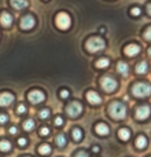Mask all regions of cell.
I'll return each instance as SVG.
<instances>
[{
	"instance_id": "1",
	"label": "cell",
	"mask_w": 151,
	"mask_h": 157,
	"mask_svg": "<svg viewBox=\"0 0 151 157\" xmlns=\"http://www.w3.org/2000/svg\"><path fill=\"white\" fill-rule=\"evenodd\" d=\"M109 113L114 119H124L127 114V106L122 102H113L109 106Z\"/></svg>"
},
{
	"instance_id": "2",
	"label": "cell",
	"mask_w": 151,
	"mask_h": 157,
	"mask_svg": "<svg viewBox=\"0 0 151 157\" xmlns=\"http://www.w3.org/2000/svg\"><path fill=\"white\" fill-rule=\"evenodd\" d=\"M85 46H87V50H88L89 52H98V51L105 48L106 43H105V40L100 37H91L87 40Z\"/></svg>"
},
{
	"instance_id": "3",
	"label": "cell",
	"mask_w": 151,
	"mask_h": 157,
	"mask_svg": "<svg viewBox=\"0 0 151 157\" xmlns=\"http://www.w3.org/2000/svg\"><path fill=\"white\" fill-rule=\"evenodd\" d=\"M132 92L135 97H139V98L149 97L151 94V87L147 83H136L132 87Z\"/></svg>"
},
{
	"instance_id": "4",
	"label": "cell",
	"mask_w": 151,
	"mask_h": 157,
	"mask_svg": "<svg viewBox=\"0 0 151 157\" xmlns=\"http://www.w3.org/2000/svg\"><path fill=\"white\" fill-rule=\"evenodd\" d=\"M100 84H102L103 90H105V91H107V92L116 91L117 86H118V84H117V80H116V78H113L111 76L102 77V80H100Z\"/></svg>"
},
{
	"instance_id": "5",
	"label": "cell",
	"mask_w": 151,
	"mask_h": 157,
	"mask_svg": "<svg viewBox=\"0 0 151 157\" xmlns=\"http://www.w3.org/2000/svg\"><path fill=\"white\" fill-rule=\"evenodd\" d=\"M70 24H72L70 17H69L66 13H59L57 15V26L59 28V29H62V30L69 29V28H70Z\"/></svg>"
},
{
	"instance_id": "6",
	"label": "cell",
	"mask_w": 151,
	"mask_h": 157,
	"mask_svg": "<svg viewBox=\"0 0 151 157\" xmlns=\"http://www.w3.org/2000/svg\"><path fill=\"white\" fill-rule=\"evenodd\" d=\"M66 112H68V114L70 117H77V116H80L81 112H83V105H81L80 102H77V101H73V102H70L68 105Z\"/></svg>"
},
{
	"instance_id": "7",
	"label": "cell",
	"mask_w": 151,
	"mask_h": 157,
	"mask_svg": "<svg viewBox=\"0 0 151 157\" xmlns=\"http://www.w3.org/2000/svg\"><path fill=\"white\" fill-rule=\"evenodd\" d=\"M44 98H46V95H44L41 91H39V90H33V91H30L29 94H28V99H29L32 103L43 102Z\"/></svg>"
},
{
	"instance_id": "8",
	"label": "cell",
	"mask_w": 151,
	"mask_h": 157,
	"mask_svg": "<svg viewBox=\"0 0 151 157\" xmlns=\"http://www.w3.org/2000/svg\"><path fill=\"white\" fill-rule=\"evenodd\" d=\"M150 113H151V109L149 105H142L136 109V117H138L139 120L147 119V117L150 116Z\"/></svg>"
},
{
	"instance_id": "9",
	"label": "cell",
	"mask_w": 151,
	"mask_h": 157,
	"mask_svg": "<svg viewBox=\"0 0 151 157\" xmlns=\"http://www.w3.org/2000/svg\"><path fill=\"white\" fill-rule=\"evenodd\" d=\"M36 21L32 15H25L21 18V28L22 29H32L35 26Z\"/></svg>"
},
{
	"instance_id": "10",
	"label": "cell",
	"mask_w": 151,
	"mask_h": 157,
	"mask_svg": "<svg viewBox=\"0 0 151 157\" xmlns=\"http://www.w3.org/2000/svg\"><path fill=\"white\" fill-rule=\"evenodd\" d=\"M14 101V95L10 92H2L0 94V106H8Z\"/></svg>"
},
{
	"instance_id": "11",
	"label": "cell",
	"mask_w": 151,
	"mask_h": 157,
	"mask_svg": "<svg viewBox=\"0 0 151 157\" xmlns=\"http://www.w3.org/2000/svg\"><path fill=\"white\" fill-rule=\"evenodd\" d=\"M124 52L128 55V57H133V55H138L140 52V47L138 44H129V46L125 47Z\"/></svg>"
},
{
	"instance_id": "12",
	"label": "cell",
	"mask_w": 151,
	"mask_h": 157,
	"mask_svg": "<svg viewBox=\"0 0 151 157\" xmlns=\"http://www.w3.org/2000/svg\"><path fill=\"white\" fill-rule=\"evenodd\" d=\"M87 99H88V102L92 103V105H99V103L102 102V98H100L95 91L87 92Z\"/></svg>"
},
{
	"instance_id": "13",
	"label": "cell",
	"mask_w": 151,
	"mask_h": 157,
	"mask_svg": "<svg viewBox=\"0 0 151 157\" xmlns=\"http://www.w3.org/2000/svg\"><path fill=\"white\" fill-rule=\"evenodd\" d=\"M11 2V6H13L14 8H17V10H22V8L28 7V0H10Z\"/></svg>"
},
{
	"instance_id": "14",
	"label": "cell",
	"mask_w": 151,
	"mask_h": 157,
	"mask_svg": "<svg viewBox=\"0 0 151 157\" xmlns=\"http://www.w3.org/2000/svg\"><path fill=\"white\" fill-rule=\"evenodd\" d=\"M0 22H2L3 26H10L11 22H13V17L8 13H3L2 15H0Z\"/></svg>"
},
{
	"instance_id": "15",
	"label": "cell",
	"mask_w": 151,
	"mask_h": 157,
	"mask_svg": "<svg viewBox=\"0 0 151 157\" xmlns=\"http://www.w3.org/2000/svg\"><path fill=\"white\" fill-rule=\"evenodd\" d=\"M95 130H96V132L99 134V135H107L109 134V127L105 123H99V124L95 127Z\"/></svg>"
},
{
	"instance_id": "16",
	"label": "cell",
	"mask_w": 151,
	"mask_h": 157,
	"mask_svg": "<svg viewBox=\"0 0 151 157\" xmlns=\"http://www.w3.org/2000/svg\"><path fill=\"white\" fill-rule=\"evenodd\" d=\"M118 136L122 141H128V139L131 138V131L128 130V128H121V130L118 131Z\"/></svg>"
},
{
	"instance_id": "17",
	"label": "cell",
	"mask_w": 151,
	"mask_h": 157,
	"mask_svg": "<svg viewBox=\"0 0 151 157\" xmlns=\"http://www.w3.org/2000/svg\"><path fill=\"white\" fill-rule=\"evenodd\" d=\"M117 71H118V73L127 76L128 75V65L125 62H118L117 63Z\"/></svg>"
},
{
	"instance_id": "18",
	"label": "cell",
	"mask_w": 151,
	"mask_h": 157,
	"mask_svg": "<svg viewBox=\"0 0 151 157\" xmlns=\"http://www.w3.org/2000/svg\"><path fill=\"white\" fill-rule=\"evenodd\" d=\"M136 146L139 147V149H144V147L147 146V138L143 135H140L138 139H136Z\"/></svg>"
},
{
	"instance_id": "19",
	"label": "cell",
	"mask_w": 151,
	"mask_h": 157,
	"mask_svg": "<svg viewBox=\"0 0 151 157\" xmlns=\"http://www.w3.org/2000/svg\"><path fill=\"white\" fill-rule=\"evenodd\" d=\"M39 153H40V155H44V156L50 155V153H51V146L47 144H43L40 147H39Z\"/></svg>"
},
{
	"instance_id": "20",
	"label": "cell",
	"mask_w": 151,
	"mask_h": 157,
	"mask_svg": "<svg viewBox=\"0 0 151 157\" xmlns=\"http://www.w3.org/2000/svg\"><path fill=\"white\" fill-rule=\"evenodd\" d=\"M109 63H110V61H109L107 58H100L99 61H96V68H99V69L107 68Z\"/></svg>"
},
{
	"instance_id": "21",
	"label": "cell",
	"mask_w": 151,
	"mask_h": 157,
	"mask_svg": "<svg viewBox=\"0 0 151 157\" xmlns=\"http://www.w3.org/2000/svg\"><path fill=\"white\" fill-rule=\"evenodd\" d=\"M55 142H57V145L59 147H63L66 145V138L63 134H59V135H57V138H55Z\"/></svg>"
},
{
	"instance_id": "22",
	"label": "cell",
	"mask_w": 151,
	"mask_h": 157,
	"mask_svg": "<svg viewBox=\"0 0 151 157\" xmlns=\"http://www.w3.org/2000/svg\"><path fill=\"white\" fill-rule=\"evenodd\" d=\"M136 72H138V73H146V72H147V63L146 62H144V61H143V62H139L138 63V65H136Z\"/></svg>"
},
{
	"instance_id": "23",
	"label": "cell",
	"mask_w": 151,
	"mask_h": 157,
	"mask_svg": "<svg viewBox=\"0 0 151 157\" xmlns=\"http://www.w3.org/2000/svg\"><path fill=\"white\" fill-rule=\"evenodd\" d=\"M72 134H73L74 141H81V139H83V131H81L80 128H74V130L72 131Z\"/></svg>"
},
{
	"instance_id": "24",
	"label": "cell",
	"mask_w": 151,
	"mask_h": 157,
	"mask_svg": "<svg viewBox=\"0 0 151 157\" xmlns=\"http://www.w3.org/2000/svg\"><path fill=\"white\" fill-rule=\"evenodd\" d=\"M35 125H36V123L33 121L32 119H28L26 121H24V128L26 131H30V130H33L35 128Z\"/></svg>"
},
{
	"instance_id": "25",
	"label": "cell",
	"mask_w": 151,
	"mask_h": 157,
	"mask_svg": "<svg viewBox=\"0 0 151 157\" xmlns=\"http://www.w3.org/2000/svg\"><path fill=\"white\" fill-rule=\"evenodd\" d=\"M11 149V144L8 141H0V150L2 152H8Z\"/></svg>"
},
{
	"instance_id": "26",
	"label": "cell",
	"mask_w": 151,
	"mask_h": 157,
	"mask_svg": "<svg viewBox=\"0 0 151 157\" xmlns=\"http://www.w3.org/2000/svg\"><path fill=\"white\" fill-rule=\"evenodd\" d=\"M40 119H48L50 117V109H41L40 113H39Z\"/></svg>"
},
{
	"instance_id": "27",
	"label": "cell",
	"mask_w": 151,
	"mask_h": 157,
	"mask_svg": "<svg viewBox=\"0 0 151 157\" xmlns=\"http://www.w3.org/2000/svg\"><path fill=\"white\" fill-rule=\"evenodd\" d=\"M8 121V116L4 113H0V124H6Z\"/></svg>"
},
{
	"instance_id": "28",
	"label": "cell",
	"mask_w": 151,
	"mask_h": 157,
	"mask_svg": "<svg viewBox=\"0 0 151 157\" xmlns=\"http://www.w3.org/2000/svg\"><path fill=\"white\" fill-rule=\"evenodd\" d=\"M50 134V128H47V127H43L40 130V135H43V136H47Z\"/></svg>"
},
{
	"instance_id": "29",
	"label": "cell",
	"mask_w": 151,
	"mask_h": 157,
	"mask_svg": "<svg viewBox=\"0 0 151 157\" xmlns=\"http://www.w3.org/2000/svg\"><path fill=\"white\" fill-rule=\"evenodd\" d=\"M63 124V119L62 117H55V125H58V127H59V125H62Z\"/></svg>"
},
{
	"instance_id": "30",
	"label": "cell",
	"mask_w": 151,
	"mask_h": 157,
	"mask_svg": "<svg viewBox=\"0 0 151 157\" xmlns=\"http://www.w3.org/2000/svg\"><path fill=\"white\" fill-rule=\"evenodd\" d=\"M74 157H88V153L84 152V150H80V152L76 153V156H74Z\"/></svg>"
},
{
	"instance_id": "31",
	"label": "cell",
	"mask_w": 151,
	"mask_h": 157,
	"mask_svg": "<svg viewBox=\"0 0 151 157\" xmlns=\"http://www.w3.org/2000/svg\"><path fill=\"white\" fill-rule=\"evenodd\" d=\"M131 13H132V15H135V17H138V15H140V8H132L131 10Z\"/></svg>"
},
{
	"instance_id": "32",
	"label": "cell",
	"mask_w": 151,
	"mask_h": 157,
	"mask_svg": "<svg viewBox=\"0 0 151 157\" xmlns=\"http://www.w3.org/2000/svg\"><path fill=\"white\" fill-rule=\"evenodd\" d=\"M144 37H146L147 40H151V26L144 32Z\"/></svg>"
},
{
	"instance_id": "33",
	"label": "cell",
	"mask_w": 151,
	"mask_h": 157,
	"mask_svg": "<svg viewBox=\"0 0 151 157\" xmlns=\"http://www.w3.org/2000/svg\"><path fill=\"white\" fill-rule=\"evenodd\" d=\"M17 112H18V113H25V112H26V106H25V105H19L18 109H17Z\"/></svg>"
},
{
	"instance_id": "34",
	"label": "cell",
	"mask_w": 151,
	"mask_h": 157,
	"mask_svg": "<svg viewBox=\"0 0 151 157\" xmlns=\"http://www.w3.org/2000/svg\"><path fill=\"white\" fill-rule=\"evenodd\" d=\"M26 144H28V141L25 138H19L18 139V145H19V146H26Z\"/></svg>"
},
{
	"instance_id": "35",
	"label": "cell",
	"mask_w": 151,
	"mask_h": 157,
	"mask_svg": "<svg viewBox=\"0 0 151 157\" xmlns=\"http://www.w3.org/2000/svg\"><path fill=\"white\" fill-rule=\"evenodd\" d=\"M61 97H62V98H68L69 97V91H68V90H62V91H61Z\"/></svg>"
},
{
	"instance_id": "36",
	"label": "cell",
	"mask_w": 151,
	"mask_h": 157,
	"mask_svg": "<svg viewBox=\"0 0 151 157\" xmlns=\"http://www.w3.org/2000/svg\"><path fill=\"white\" fill-rule=\"evenodd\" d=\"M8 132H10V134H17V128H15V127H10Z\"/></svg>"
},
{
	"instance_id": "37",
	"label": "cell",
	"mask_w": 151,
	"mask_h": 157,
	"mask_svg": "<svg viewBox=\"0 0 151 157\" xmlns=\"http://www.w3.org/2000/svg\"><path fill=\"white\" fill-rule=\"evenodd\" d=\"M147 13H149L150 15H151V4H149V6H147Z\"/></svg>"
},
{
	"instance_id": "38",
	"label": "cell",
	"mask_w": 151,
	"mask_h": 157,
	"mask_svg": "<svg viewBox=\"0 0 151 157\" xmlns=\"http://www.w3.org/2000/svg\"><path fill=\"white\" fill-rule=\"evenodd\" d=\"M149 54H150V57H151V48L149 50Z\"/></svg>"
}]
</instances>
